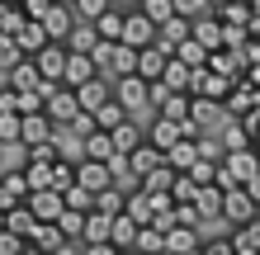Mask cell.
I'll list each match as a JSON object with an SVG mask.
<instances>
[{"label": "cell", "instance_id": "cell-1", "mask_svg": "<svg viewBox=\"0 0 260 255\" xmlns=\"http://www.w3.org/2000/svg\"><path fill=\"white\" fill-rule=\"evenodd\" d=\"M251 217H260V203L246 194V185L222 189V222L227 227H241V222H251Z\"/></svg>", "mask_w": 260, "mask_h": 255}, {"label": "cell", "instance_id": "cell-2", "mask_svg": "<svg viewBox=\"0 0 260 255\" xmlns=\"http://www.w3.org/2000/svg\"><path fill=\"white\" fill-rule=\"evenodd\" d=\"M147 90H151V81H142L137 71H128V76H114V99L123 104L133 118L142 114V109H151V104H147Z\"/></svg>", "mask_w": 260, "mask_h": 255}, {"label": "cell", "instance_id": "cell-3", "mask_svg": "<svg viewBox=\"0 0 260 255\" xmlns=\"http://www.w3.org/2000/svg\"><path fill=\"white\" fill-rule=\"evenodd\" d=\"M189 123H194L199 132H213V137H218V132H222V123H227V114H222V104H218V99L189 95Z\"/></svg>", "mask_w": 260, "mask_h": 255}, {"label": "cell", "instance_id": "cell-4", "mask_svg": "<svg viewBox=\"0 0 260 255\" xmlns=\"http://www.w3.org/2000/svg\"><path fill=\"white\" fill-rule=\"evenodd\" d=\"M57 132H62V123H52L48 114H19V147H38V142H52Z\"/></svg>", "mask_w": 260, "mask_h": 255}, {"label": "cell", "instance_id": "cell-5", "mask_svg": "<svg viewBox=\"0 0 260 255\" xmlns=\"http://www.w3.org/2000/svg\"><path fill=\"white\" fill-rule=\"evenodd\" d=\"M28 213H34L38 222H57L62 217V208H67V199H62V189H28Z\"/></svg>", "mask_w": 260, "mask_h": 255}, {"label": "cell", "instance_id": "cell-6", "mask_svg": "<svg viewBox=\"0 0 260 255\" xmlns=\"http://www.w3.org/2000/svg\"><path fill=\"white\" fill-rule=\"evenodd\" d=\"M118 43H128V48H147V43H156V24H151L142 10H128V14H123V33H118Z\"/></svg>", "mask_w": 260, "mask_h": 255}, {"label": "cell", "instance_id": "cell-7", "mask_svg": "<svg viewBox=\"0 0 260 255\" xmlns=\"http://www.w3.org/2000/svg\"><path fill=\"white\" fill-rule=\"evenodd\" d=\"M71 90H76V99H81V109L95 114L104 99H114V76H104V71H100V76H90L85 85H71Z\"/></svg>", "mask_w": 260, "mask_h": 255}, {"label": "cell", "instance_id": "cell-8", "mask_svg": "<svg viewBox=\"0 0 260 255\" xmlns=\"http://www.w3.org/2000/svg\"><path fill=\"white\" fill-rule=\"evenodd\" d=\"M67 43H43V48L34 52V62H38V71H43V81H62V71H67Z\"/></svg>", "mask_w": 260, "mask_h": 255}, {"label": "cell", "instance_id": "cell-9", "mask_svg": "<svg viewBox=\"0 0 260 255\" xmlns=\"http://www.w3.org/2000/svg\"><path fill=\"white\" fill-rule=\"evenodd\" d=\"M76 185H85L90 194H100L104 185H114L109 161H90V156H81V161H76Z\"/></svg>", "mask_w": 260, "mask_h": 255}, {"label": "cell", "instance_id": "cell-10", "mask_svg": "<svg viewBox=\"0 0 260 255\" xmlns=\"http://www.w3.org/2000/svg\"><path fill=\"white\" fill-rule=\"evenodd\" d=\"M189 33L204 43V48H222V19H218V10H204V14H194L189 19Z\"/></svg>", "mask_w": 260, "mask_h": 255}, {"label": "cell", "instance_id": "cell-11", "mask_svg": "<svg viewBox=\"0 0 260 255\" xmlns=\"http://www.w3.org/2000/svg\"><path fill=\"white\" fill-rule=\"evenodd\" d=\"M5 85H10V90H43V71H38V62H34V57L14 62V66L5 71Z\"/></svg>", "mask_w": 260, "mask_h": 255}, {"label": "cell", "instance_id": "cell-12", "mask_svg": "<svg viewBox=\"0 0 260 255\" xmlns=\"http://www.w3.org/2000/svg\"><path fill=\"white\" fill-rule=\"evenodd\" d=\"M204 246V232H194V227H166V246L161 255H189Z\"/></svg>", "mask_w": 260, "mask_h": 255}, {"label": "cell", "instance_id": "cell-13", "mask_svg": "<svg viewBox=\"0 0 260 255\" xmlns=\"http://www.w3.org/2000/svg\"><path fill=\"white\" fill-rule=\"evenodd\" d=\"M166 62H171V52H166V48H156V43L137 48V76H142V81H161Z\"/></svg>", "mask_w": 260, "mask_h": 255}, {"label": "cell", "instance_id": "cell-14", "mask_svg": "<svg viewBox=\"0 0 260 255\" xmlns=\"http://www.w3.org/2000/svg\"><path fill=\"white\" fill-rule=\"evenodd\" d=\"M109 137H114V156H128L133 147H137V142L147 137V132H142V123H137V118L128 114L123 123H114V128H109Z\"/></svg>", "mask_w": 260, "mask_h": 255}, {"label": "cell", "instance_id": "cell-15", "mask_svg": "<svg viewBox=\"0 0 260 255\" xmlns=\"http://www.w3.org/2000/svg\"><path fill=\"white\" fill-rule=\"evenodd\" d=\"M81 156H90V161H109V156H114L109 128H90V132H81Z\"/></svg>", "mask_w": 260, "mask_h": 255}, {"label": "cell", "instance_id": "cell-16", "mask_svg": "<svg viewBox=\"0 0 260 255\" xmlns=\"http://www.w3.org/2000/svg\"><path fill=\"white\" fill-rule=\"evenodd\" d=\"M161 161H166V152H161V147H151L147 137H142V142H137L133 152H128V166H133V175H137V179H142L147 170H156Z\"/></svg>", "mask_w": 260, "mask_h": 255}, {"label": "cell", "instance_id": "cell-17", "mask_svg": "<svg viewBox=\"0 0 260 255\" xmlns=\"http://www.w3.org/2000/svg\"><path fill=\"white\" fill-rule=\"evenodd\" d=\"M208 71H218V76H227V81H241L246 62H241V52H232V48H213L208 52Z\"/></svg>", "mask_w": 260, "mask_h": 255}, {"label": "cell", "instance_id": "cell-18", "mask_svg": "<svg viewBox=\"0 0 260 255\" xmlns=\"http://www.w3.org/2000/svg\"><path fill=\"white\" fill-rule=\"evenodd\" d=\"M185 38H189V19L185 14H171L166 24H156V48L175 52V43H185Z\"/></svg>", "mask_w": 260, "mask_h": 255}, {"label": "cell", "instance_id": "cell-19", "mask_svg": "<svg viewBox=\"0 0 260 255\" xmlns=\"http://www.w3.org/2000/svg\"><path fill=\"white\" fill-rule=\"evenodd\" d=\"M194 208H199V217H204V222H222V189L218 185H199Z\"/></svg>", "mask_w": 260, "mask_h": 255}, {"label": "cell", "instance_id": "cell-20", "mask_svg": "<svg viewBox=\"0 0 260 255\" xmlns=\"http://www.w3.org/2000/svg\"><path fill=\"white\" fill-rule=\"evenodd\" d=\"M90 76H100L90 52H67V71H62V85H85Z\"/></svg>", "mask_w": 260, "mask_h": 255}, {"label": "cell", "instance_id": "cell-21", "mask_svg": "<svg viewBox=\"0 0 260 255\" xmlns=\"http://www.w3.org/2000/svg\"><path fill=\"white\" fill-rule=\"evenodd\" d=\"M28 241H34L38 250L57 255V250L67 246V236H62V227H57V222H34V232H28Z\"/></svg>", "mask_w": 260, "mask_h": 255}, {"label": "cell", "instance_id": "cell-22", "mask_svg": "<svg viewBox=\"0 0 260 255\" xmlns=\"http://www.w3.org/2000/svg\"><path fill=\"white\" fill-rule=\"evenodd\" d=\"M128 71H137V48H128V43H114V48H109V66H104V76H128Z\"/></svg>", "mask_w": 260, "mask_h": 255}, {"label": "cell", "instance_id": "cell-23", "mask_svg": "<svg viewBox=\"0 0 260 255\" xmlns=\"http://www.w3.org/2000/svg\"><path fill=\"white\" fill-rule=\"evenodd\" d=\"M166 161H171L175 170H189L194 161H199V137H180V142H171V147H166Z\"/></svg>", "mask_w": 260, "mask_h": 255}, {"label": "cell", "instance_id": "cell-24", "mask_svg": "<svg viewBox=\"0 0 260 255\" xmlns=\"http://www.w3.org/2000/svg\"><path fill=\"white\" fill-rule=\"evenodd\" d=\"M28 24V5L24 0H0V33H19Z\"/></svg>", "mask_w": 260, "mask_h": 255}, {"label": "cell", "instance_id": "cell-25", "mask_svg": "<svg viewBox=\"0 0 260 255\" xmlns=\"http://www.w3.org/2000/svg\"><path fill=\"white\" fill-rule=\"evenodd\" d=\"M137 227H142V222H133L128 213H114V227H109V241H114L118 250H133V241H137Z\"/></svg>", "mask_w": 260, "mask_h": 255}, {"label": "cell", "instance_id": "cell-26", "mask_svg": "<svg viewBox=\"0 0 260 255\" xmlns=\"http://www.w3.org/2000/svg\"><path fill=\"white\" fill-rule=\"evenodd\" d=\"M232 255L237 250H260V217H251V222H241V227H232Z\"/></svg>", "mask_w": 260, "mask_h": 255}, {"label": "cell", "instance_id": "cell-27", "mask_svg": "<svg viewBox=\"0 0 260 255\" xmlns=\"http://www.w3.org/2000/svg\"><path fill=\"white\" fill-rule=\"evenodd\" d=\"M123 14H128V10H118V5H109V10H104L100 19H95V33H100L104 43H118V33H123Z\"/></svg>", "mask_w": 260, "mask_h": 255}, {"label": "cell", "instance_id": "cell-28", "mask_svg": "<svg viewBox=\"0 0 260 255\" xmlns=\"http://www.w3.org/2000/svg\"><path fill=\"white\" fill-rule=\"evenodd\" d=\"M171 57H180V62H185V66H194V71H199V66H208V48H204V43H199L194 33H189L185 43H175V52H171Z\"/></svg>", "mask_w": 260, "mask_h": 255}, {"label": "cell", "instance_id": "cell-29", "mask_svg": "<svg viewBox=\"0 0 260 255\" xmlns=\"http://www.w3.org/2000/svg\"><path fill=\"white\" fill-rule=\"evenodd\" d=\"M161 246H166V232L156 227V222L137 227V241H133V250H137V255H161Z\"/></svg>", "mask_w": 260, "mask_h": 255}, {"label": "cell", "instance_id": "cell-30", "mask_svg": "<svg viewBox=\"0 0 260 255\" xmlns=\"http://www.w3.org/2000/svg\"><path fill=\"white\" fill-rule=\"evenodd\" d=\"M114 227V213H100V208H90L85 213V232H81V241H104Z\"/></svg>", "mask_w": 260, "mask_h": 255}, {"label": "cell", "instance_id": "cell-31", "mask_svg": "<svg viewBox=\"0 0 260 255\" xmlns=\"http://www.w3.org/2000/svg\"><path fill=\"white\" fill-rule=\"evenodd\" d=\"M95 43H100L95 24H85V19H76V24H71V33H67V48H71V52H90Z\"/></svg>", "mask_w": 260, "mask_h": 255}, {"label": "cell", "instance_id": "cell-32", "mask_svg": "<svg viewBox=\"0 0 260 255\" xmlns=\"http://www.w3.org/2000/svg\"><path fill=\"white\" fill-rule=\"evenodd\" d=\"M189 76H194V66H185L180 57H171L166 71H161V85H166V90H189Z\"/></svg>", "mask_w": 260, "mask_h": 255}, {"label": "cell", "instance_id": "cell-33", "mask_svg": "<svg viewBox=\"0 0 260 255\" xmlns=\"http://www.w3.org/2000/svg\"><path fill=\"white\" fill-rule=\"evenodd\" d=\"M14 38H19V48H24V52H28V57H34V52H38V48H43V43H52V38H48V28H43V24H38V19H28V24H24V28H19V33H14Z\"/></svg>", "mask_w": 260, "mask_h": 255}, {"label": "cell", "instance_id": "cell-34", "mask_svg": "<svg viewBox=\"0 0 260 255\" xmlns=\"http://www.w3.org/2000/svg\"><path fill=\"white\" fill-rule=\"evenodd\" d=\"M85 213H90V208H85ZM85 213H81V208H62L57 227H62V236H67V241H81V232H85Z\"/></svg>", "mask_w": 260, "mask_h": 255}, {"label": "cell", "instance_id": "cell-35", "mask_svg": "<svg viewBox=\"0 0 260 255\" xmlns=\"http://www.w3.org/2000/svg\"><path fill=\"white\" fill-rule=\"evenodd\" d=\"M90 118H95V128H114V123H123V118H128V109H123L118 99H104Z\"/></svg>", "mask_w": 260, "mask_h": 255}, {"label": "cell", "instance_id": "cell-36", "mask_svg": "<svg viewBox=\"0 0 260 255\" xmlns=\"http://www.w3.org/2000/svg\"><path fill=\"white\" fill-rule=\"evenodd\" d=\"M34 222H38V217L28 213V203H14L10 213H5V227H10V232H19V236H28V232H34Z\"/></svg>", "mask_w": 260, "mask_h": 255}, {"label": "cell", "instance_id": "cell-37", "mask_svg": "<svg viewBox=\"0 0 260 255\" xmlns=\"http://www.w3.org/2000/svg\"><path fill=\"white\" fill-rule=\"evenodd\" d=\"M123 199H128V194L118 189V185H104L95 194V208H100V213H123Z\"/></svg>", "mask_w": 260, "mask_h": 255}, {"label": "cell", "instance_id": "cell-38", "mask_svg": "<svg viewBox=\"0 0 260 255\" xmlns=\"http://www.w3.org/2000/svg\"><path fill=\"white\" fill-rule=\"evenodd\" d=\"M24 48H19V38H14V33H0V71H10L14 62H24Z\"/></svg>", "mask_w": 260, "mask_h": 255}, {"label": "cell", "instance_id": "cell-39", "mask_svg": "<svg viewBox=\"0 0 260 255\" xmlns=\"http://www.w3.org/2000/svg\"><path fill=\"white\" fill-rule=\"evenodd\" d=\"M19 147V114H0V152Z\"/></svg>", "mask_w": 260, "mask_h": 255}, {"label": "cell", "instance_id": "cell-40", "mask_svg": "<svg viewBox=\"0 0 260 255\" xmlns=\"http://www.w3.org/2000/svg\"><path fill=\"white\" fill-rule=\"evenodd\" d=\"M109 5H114V0H71V14H76V19H85V24H95Z\"/></svg>", "mask_w": 260, "mask_h": 255}, {"label": "cell", "instance_id": "cell-41", "mask_svg": "<svg viewBox=\"0 0 260 255\" xmlns=\"http://www.w3.org/2000/svg\"><path fill=\"white\" fill-rule=\"evenodd\" d=\"M218 19H222V24H241V28H246V24H251V5H246V0H227V5L218 10Z\"/></svg>", "mask_w": 260, "mask_h": 255}, {"label": "cell", "instance_id": "cell-42", "mask_svg": "<svg viewBox=\"0 0 260 255\" xmlns=\"http://www.w3.org/2000/svg\"><path fill=\"white\" fill-rule=\"evenodd\" d=\"M171 217H175V227H194V232H204V217H199V208H194V203H171Z\"/></svg>", "mask_w": 260, "mask_h": 255}, {"label": "cell", "instance_id": "cell-43", "mask_svg": "<svg viewBox=\"0 0 260 255\" xmlns=\"http://www.w3.org/2000/svg\"><path fill=\"white\" fill-rule=\"evenodd\" d=\"M185 175L194 179V185H213V179H218V161H213V156H199Z\"/></svg>", "mask_w": 260, "mask_h": 255}, {"label": "cell", "instance_id": "cell-44", "mask_svg": "<svg viewBox=\"0 0 260 255\" xmlns=\"http://www.w3.org/2000/svg\"><path fill=\"white\" fill-rule=\"evenodd\" d=\"M62 199H67V208H81V213H85V208H95V194H90L85 185H67Z\"/></svg>", "mask_w": 260, "mask_h": 255}, {"label": "cell", "instance_id": "cell-45", "mask_svg": "<svg viewBox=\"0 0 260 255\" xmlns=\"http://www.w3.org/2000/svg\"><path fill=\"white\" fill-rule=\"evenodd\" d=\"M137 10H142L151 24H166V19L175 14V10H171V0H137Z\"/></svg>", "mask_w": 260, "mask_h": 255}, {"label": "cell", "instance_id": "cell-46", "mask_svg": "<svg viewBox=\"0 0 260 255\" xmlns=\"http://www.w3.org/2000/svg\"><path fill=\"white\" fill-rule=\"evenodd\" d=\"M24 246H28V236H19V232H10V227L0 232V255H19Z\"/></svg>", "mask_w": 260, "mask_h": 255}, {"label": "cell", "instance_id": "cell-47", "mask_svg": "<svg viewBox=\"0 0 260 255\" xmlns=\"http://www.w3.org/2000/svg\"><path fill=\"white\" fill-rule=\"evenodd\" d=\"M171 10L185 14V19H194V14H204V10H213V5H208V0H171Z\"/></svg>", "mask_w": 260, "mask_h": 255}, {"label": "cell", "instance_id": "cell-48", "mask_svg": "<svg viewBox=\"0 0 260 255\" xmlns=\"http://www.w3.org/2000/svg\"><path fill=\"white\" fill-rule=\"evenodd\" d=\"M81 255H123V250H118L109 236H104V241H81Z\"/></svg>", "mask_w": 260, "mask_h": 255}, {"label": "cell", "instance_id": "cell-49", "mask_svg": "<svg viewBox=\"0 0 260 255\" xmlns=\"http://www.w3.org/2000/svg\"><path fill=\"white\" fill-rule=\"evenodd\" d=\"M0 114H19V90H0Z\"/></svg>", "mask_w": 260, "mask_h": 255}, {"label": "cell", "instance_id": "cell-50", "mask_svg": "<svg viewBox=\"0 0 260 255\" xmlns=\"http://www.w3.org/2000/svg\"><path fill=\"white\" fill-rule=\"evenodd\" d=\"M14 203H24V199H14V194L5 189V179H0V213H10V208H14Z\"/></svg>", "mask_w": 260, "mask_h": 255}, {"label": "cell", "instance_id": "cell-51", "mask_svg": "<svg viewBox=\"0 0 260 255\" xmlns=\"http://www.w3.org/2000/svg\"><path fill=\"white\" fill-rule=\"evenodd\" d=\"M241 81H246V85H260V62H246V71H241Z\"/></svg>", "mask_w": 260, "mask_h": 255}, {"label": "cell", "instance_id": "cell-52", "mask_svg": "<svg viewBox=\"0 0 260 255\" xmlns=\"http://www.w3.org/2000/svg\"><path fill=\"white\" fill-rule=\"evenodd\" d=\"M246 194H251V199H255V203H260V170H255V175H251V179H246Z\"/></svg>", "mask_w": 260, "mask_h": 255}, {"label": "cell", "instance_id": "cell-53", "mask_svg": "<svg viewBox=\"0 0 260 255\" xmlns=\"http://www.w3.org/2000/svg\"><path fill=\"white\" fill-rule=\"evenodd\" d=\"M19 255H48V250H38V246H34V241H28V246H24V250H19Z\"/></svg>", "mask_w": 260, "mask_h": 255}, {"label": "cell", "instance_id": "cell-54", "mask_svg": "<svg viewBox=\"0 0 260 255\" xmlns=\"http://www.w3.org/2000/svg\"><path fill=\"white\" fill-rule=\"evenodd\" d=\"M114 5H118V10H137V0H114Z\"/></svg>", "mask_w": 260, "mask_h": 255}, {"label": "cell", "instance_id": "cell-55", "mask_svg": "<svg viewBox=\"0 0 260 255\" xmlns=\"http://www.w3.org/2000/svg\"><path fill=\"white\" fill-rule=\"evenodd\" d=\"M246 5H251V14H260V0H246Z\"/></svg>", "mask_w": 260, "mask_h": 255}, {"label": "cell", "instance_id": "cell-56", "mask_svg": "<svg viewBox=\"0 0 260 255\" xmlns=\"http://www.w3.org/2000/svg\"><path fill=\"white\" fill-rule=\"evenodd\" d=\"M237 255H260V250H237Z\"/></svg>", "mask_w": 260, "mask_h": 255}, {"label": "cell", "instance_id": "cell-57", "mask_svg": "<svg viewBox=\"0 0 260 255\" xmlns=\"http://www.w3.org/2000/svg\"><path fill=\"white\" fill-rule=\"evenodd\" d=\"M0 232H5V213H0Z\"/></svg>", "mask_w": 260, "mask_h": 255}, {"label": "cell", "instance_id": "cell-58", "mask_svg": "<svg viewBox=\"0 0 260 255\" xmlns=\"http://www.w3.org/2000/svg\"><path fill=\"white\" fill-rule=\"evenodd\" d=\"M123 255H137V250H123Z\"/></svg>", "mask_w": 260, "mask_h": 255}]
</instances>
